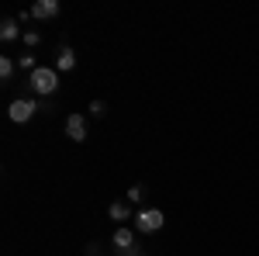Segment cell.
Instances as JSON below:
<instances>
[{
    "instance_id": "6da1fadb",
    "label": "cell",
    "mask_w": 259,
    "mask_h": 256,
    "mask_svg": "<svg viewBox=\"0 0 259 256\" xmlns=\"http://www.w3.org/2000/svg\"><path fill=\"white\" fill-rule=\"evenodd\" d=\"M28 87H31L41 100H49L59 90V69H56V66H38V69L28 77Z\"/></svg>"
},
{
    "instance_id": "7a4b0ae2",
    "label": "cell",
    "mask_w": 259,
    "mask_h": 256,
    "mask_svg": "<svg viewBox=\"0 0 259 256\" xmlns=\"http://www.w3.org/2000/svg\"><path fill=\"white\" fill-rule=\"evenodd\" d=\"M162 225H166V215H162L159 208H139L135 218H132V229L142 232V236H152V232H159Z\"/></svg>"
},
{
    "instance_id": "3957f363",
    "label": "cell",
    "mask_w": 259,
    "mask_h": 256,
    "mask_svg": "<svg viewBox=\"0 0 259 256\" xmlns=\"http://www.w3.org/2000/svg\"><path fill=\"white\" fill-rule=\"evenodd\" d=\"M111 246H114V256H139L142 253L139 239H135V229H128V225H118L111 232Z\"/></svg>"
},
{
    "instance_id": "277c9868",
    "label": "cell",
    "mask_w": 259,
    "mask_h": 256,
    "mask_svg": "<svg viewBox=\"0 0 259 256\" xmlns=\"http://www.w3.org/2000/svg\"><path fill=\"white\" fill-rule=\"evenodd\" d=\"M38 111H41V100L18 97V100H11V107H7V118L14 121V125H24V121H31V118H35Z\"/></svg>"
},
{
    "instance_id": "5b68a950",
    "label": "cell",
    "mask_w": 259,
    "mask_h": 256,
    "mask_svg": "<svg viewBox=\"0 0 259 256\" xmlns=\"http://www.w3.org/2000/svg\"><path fill=\"white\" fill-rule=\"evenodd\" d=\"M87 135H90V125H87V118L73 111V115L66 118V138H73V142H87Z\"/></svg>"
},
{
    "instance_id": "8992f818",
    "label": "cell",
    "mask_w": 259,
    "mask_h": 256,
    "mask_svg": "<svg viewBox=\"0 0 259 256\" xmlns=\"http://www.w3.org/2000/svg\"><path fill=\"white\" fill-rule=\"evenodd\" d=\"M59 0H38V4H31V18L35 21H52L59 18Z\"/></svg>"
},
{
    "instance_id": "52a82bcc",
    "label": "cell",
    "mask_w": 259,
    "mask_h": 256,
    "mask_svg": "<svg viewBox=\"0 0 259 256\" xmlns=\"http://www.w3.org/2000/svg\"><path fill=\"white\" fill-rule=\"evenodd\" d=\"M56 69H59V73H73V69H76V52H73L69 45H59V52H56Z\"/></svg>"
},
{
    "instance_id": "ba28073f",
    "label": "cell",
    "mask_w": 259,
    "mask_h": 256,
    "mask_svg": "<svg viewBox=\"0 0 259 256\" xmlns=\"http://www.w3.org/2000/svg\"><path fill=\"white\" fill-rule=\"evenodd\" d=\"M0 39H4V42H18V39H24V31H21L18 18H4V21H0Z\"/></svg>"
},
{
    "instance_id": "9c48e42d",
    "label": "cell",
    "mask_w": 259,
    "mask_h": 256,
    "mask_svg": "<svg viewBox=\"0 0 259 256\" xmlns=\"http://www.w3.org/2000/svg\"><path fill=\"white\" fill-rule=\"evenodd\" d=\"M107 218H111V222H128V218H132V204H128V201H114V204L107 208Z\"/></svg>"
},
{
    "instance_id": "30bf717a",
    "label": "cell",
    "mask_w": 259,
    "mask_h": 256,
    "mask_svg": "<svg viewBox=\"0 0 259 256\" xmlns=\"http://www.w3.org/2000/svg\"><path fill=\"white\" fill-rule=\"evenodd\" d=\"M14 73H18V59L0 56V80H4V83H11V80H14Z\"/></svg>"
},
{
    "instance_id": "8fae6325",
    "label": "cell",
    "mask_w": 259,
    "mask_h": 256,
    "mask_svg": "<svg viewBox=\"0 0 259 256\" xmlns=\"http://www.w3.org/2000/svg\"><path fill=\"white\" fill-rule=\"evenodd\" d=\"M18 69H24V73L31 77V73L38 69V62H35V56H31V52H24V56H18Z\"/></svg>"
},
{
    "instance_id": "7c38bea8",
    "label": "cell",
    "mask_w": 259,
    "mask_h": 256,
    "mask_svg": "<svg viewBox=\"0 0 259 256\" xmlns=\"http://www.w3.org/2000/svg\"><path fill=\"white\" fill-rule=\"evenodd\" d=\"M142 197H145V191H142L139 184H135V187H128V194H124V201H128L132 208H142Z\"/></svg>"
},
{
    "instance_id": "4fadbf2b",
    "label": "cell",
    "mask_w": 259,
    "mask_h": 256,
    "mask_svg": "<svg viewBox=\"0 0 259 256\" xmlns=\"http://www.w3.org/2000/svg\"><path fill=\"white\" fill-rule=\"evenodd\" d=\"M87 111H90V118H97V121L107 118V104H104V100H90V107H87Z\"/></svg>"
},
{
    "instance_id": "5bb4252c",
    "label": "cell",
    "mask_w": 259,
    "mask_h": 256,
    "mask_svg": "<svg viewBox=\"0 0 259 256\" xmlns=\"http://www.w3.org/2000/svg\"><path fill=\"white\" fill-rule=\"evenodd\" d=\"M24 45H28V49H38L41 35H38V31H24Z\"/></svg>"
},
{
    "instance_id": "9a60e30c",
    "label": "cell",
    "mask_w": 259,
    "mask_h": 256,
    "mask_svg": "<svg viewBox=\"0 0 259 256\" xmlns=\"http://www.w3.org/2000/svg\"><path fill=\"white\" fill-rule=\"evenodd\" d=\"M87 256H100V242H87Z\"/></svg>"
},
{
    "instance_id": "2e32d148",
    "label": "cell",
    "mask_w": 259,
    "mask_h": 256,
    "mask_svg": "<svg viewBox=\"0 0 259 256\" xmlns=\"http://www.w3.org/2000/svg\"><path fill=\"white\" fill-rule=\"evenodd\" d=\"M139 256H145V253H139Z\"/></svg>"
}]
</instances>
